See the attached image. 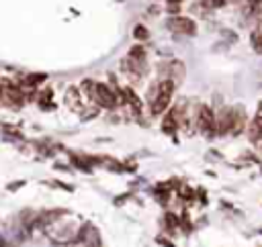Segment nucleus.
<instances>
[{
	"instance_id": "1",
	"label": "nucleus",
	"mask_w": 262,
	"mask_h": 247,
	"mask_svg": "<svg viewBox=\"0 0 262 247\" xmlns=\"http://www.w3.org/2000/svg\"><path fill=\"white\" fill-rule=\"evenodd\" d=\"M174 84H176L174 80L166 78V80H162V82L156 86L154 98H151V102H149V110H151L154 116H160V114H164V112L168 110L170 100H172V94H174Z\"/></svg>"
},
{
	"instance_id": "2",
	"label": "nucleus",
	"mask_w": 262,
	"mask_h": 247,
	"mask_svg": "<svg viewBox=\"0 0 262 247\" xmlns=\"http://www.w3.org/2000/svg\"><path fill=\"white\" fill-rule=\"evenodd\" d=\"M196 129L207 139H211V137L217 135V114L207 104L196 106Z\"/></svg>"
},
{
	"instance_id": "3",
	"label": "nucleus",
	"mask_w": 262,
	"mask_h": 247,
	"mask_svg": "<svg viewBox=\"0 0 262 247\" xmlns=\"http://www.w3.org/2000/svg\"><path fill=\"white\" fill-rule=\"evenodd\" d=\"M168 29L172 33H178V35H194L196 33V24L188 16H172L168 20Z\"/></svg>"
},
{
	"instance_id": "4",
	"label": "nucleus",
	"mask_w": 262,
	"mask_h": 247,
	"mask_svg": "<svg viewBox=\"0 0 262 247\" xmlns=\"http://www.w3.org/2000/svg\"><path fill=\"white\" fill-rule=\"evenodd\" d=\"M63 102H66V106H68L70 110H74V112H84V102H82V90H80V88H76V86L68 88L66 96H63Z\"/></svg>"
},
{
	"instance_id": "5",
	"label": "nucleus",
	"mask_w": 262,
	"mask_h": 247,
	"mask_svg": "<svg viewBox=\"0 0 262 247\" xmlns=\"http://www.w3.org/2000/svg\"><path fill=\"white\" fill-rule=\"evenodd\" d=\"M233 127V108H223L217 114V135H231Z\"/></svg>"
},
{
	"instance_id": "6",
	"label": "nucleus",
	"mask_w": 262,
	"mask_h": 247,
	"mask_svg": "<svg viewBox=\"0 0 262 247\" xmlns=\"http://www.w3.org/2000/svg\"><path fill=\"white\" fill-rule=\"evenodd\" d=\"M180 127V120H178V114L174 112V108L164 116V122H162V131L168 133V135H174L176 129Z\"/></svg>"
},
{
	"instance_id": "7",
	"label": "nucleus",
	"mask_w": 262,
	"mask_h": 247,
	"mask_svg": "<svg viewBox=\"0 0 262 247\" xmlns=\"http://www.w3.org/2000/svg\"><path fill=\"white\" fill-rule=\"evenodd\" d=\"M246 127V112L244 108H233V127H231V135L242 133Z\"/></svg>"
},
{
	"instance_id": "8",
	"label": "nucleus",
	"mask_w": 262,
	"mask_h": 247,
	"mask_svg": "<svg viewBox=\"0 0 262 247\" xmlns=\"http://www.w3.org/2000/svg\"><path fill=\"white\" fill-rule=\"evenodd\" d=\"M252 47L258 51V53H262V33H252Z\"/></svg>"
},
{
	"instance_id": "9",
	"label": "nucleus",
	"mask_w": 262,
	"mask_h": 247,
	"mask_svg": "<svg viewBox=\"0 0 262 247\" xmlns=\"http://www.w3.org/2000/svg\"><path fill=\"white\" fill-rule=\"evenodd\" d=\"M133 35H135L137 39H141V41L149 37V33H147V29H145V27H141V24H139V27H135V31H133Z\"/></svg>"
},
{
	"instance_id": "10",
	"label": "nucleus",
	"mask_w": 262,
	"mask_h": 247,
	"mask_svg": "<svg viewBox=\"0 0 262 247\" xmlns=\"http://www.w3.org/2000/svg\"><path fill=\"white\" fill-rule=\"evenodd\" d=\"M203 4L209 6V8H219V6L225 4V0H203Z\"/></svg>"
},
{
	"instance_id": "11",
	"label": "nucleus",
	"mask_w": 262,
	"mask_h": 247,
	"mask_svg": "<svg viewBox=\"0 0 262 247\" xmlns=\"http://www.w3.org/2000/svg\"><path fill=\"white\" fill-rule=\"evenodd\" d=\"M0 247H4V241H2V239H0Z\"/></svg>"
}]
</instances>
